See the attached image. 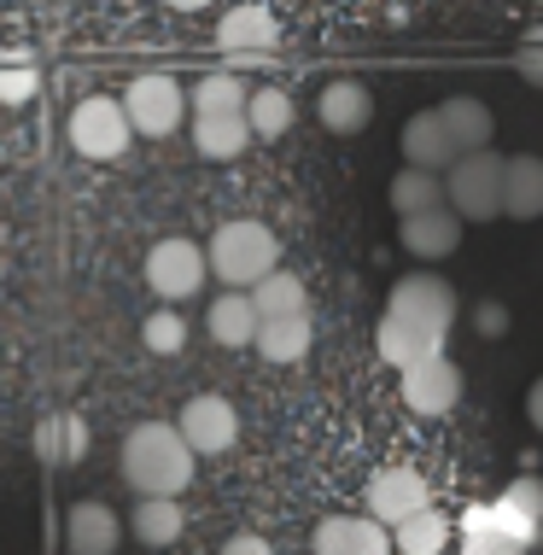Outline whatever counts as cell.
Masks as SVG:
<instances>
[{"instance_id":"cell-31","label":"cell","mask_w":543,"mask_h":555,"mask_svg":"<svg viewBox=\"0 0 543 555\" xmlns=\"http://www.w3.org/2000/svg\"><path fill=\"white\" fill-rule=\"evenodd\" d=\"M141 345L153 357H176L181 345H188V322H181L176 310H153V317L141 322Z\"/></svg>"},{"instance_id":"cell-24","label":"cell","mask_w":543,"mask_h":555,"mask_svg":"<svg viewBox=\"0 0 543 555\" xmlns=\"http://www.w3.org/2000/svg\"><path fill=\"white\" fill-rule=\"evenodd\" d=\"M129 532L141 538L146 550H170L181 532H188V508L176 498H134V515H129Z\"/></svg>"},{"instance_id":"cell-16","label":"cell","mask_w":543,"mask_h":555,"mask_svg":"<svg viewBox=\"0 0 543 555\" xmlns=\"http://www.w3.org/2000/svg\"><path fill=\"white\" fill-rule=\"evenodd\" d=\"M462 229H467V222L450 211V205L415 211V217H403V251L421 258V263H439V258H450V251L462 246Z\"/></svg>"},{"instance_id":"cell-30","label":"cell","mask_w":543,"mask_h":555,"mask_svg":"<svg viewBox=\"0 0 543 555\" xmlns=\"http://www.w3.org/2000/svg\"><path fill=\"white\" fill-rule=\"evenodd\" d=\"M240 106H246V82L234 70H205L188 88V112H240Z\"/></svg>"},{"instance_id":"cell-27","label":"cell","mask_w":543,"mask_h":555,"mask_svg":"<svg viewBox=\"0 0 543 555\" xmlns=\"http://www.w3.org/2000/svg\"><path fill=\"white\" fill-rule=\"evenodd\" d=\"M310 317H281V322H258V357L263 363H305L310 357Z\"/></svg>"},{"instance_id":"cell-5","label":"cell","mask_w":543,"mask_h":555,"mask_svg":"<svg viewBox=\"0 0 543 555\" xmlns=\"http://www.w3.org/2000/svg\"><path fill=\"white\" fill-rule=\"evenodd\" d=\"M129 141H134V129L124 117V100H112V94L77 100V112H70V146H77L82 158L112 164V158L129 153Z\"/></svg>"},{"instance_id":"cell-35","label":"cell","mask_w":543,"mask_h":555,"mask_svg":"<svg viewBox=\"0 0 543 555\" xmlns=\"http://www.w3.org/2000/svg\"><path fill=\"white\" fill-rule=\"evenodd\" d=\"M222 555H275V550H269V538H258V532H234L229 544H222Z\"/></svg>"},{"instance_id":"cell-1","label":"cell","mask_w":543,"mask_h":555,"mask_svg":"<svg viewBox=\"0 0 543 555\" xmlns=\"http://www.w3.org/2000/svg\"><path fill=\"white\" fill-rule=\"evenodd\" d=\"M193 462L199 456L188 450L176 422H141V427H129L117 468H124V486L134 498H181L193 479Z\"/></svg>"},{"instance_id":"cell-15","label":"cell","mask_w":543,"mask_h":555,"mask_svg":"<svg viewBox=\"0 0 543 555\" xmlns=\"http://www.w3.org/2000/svg\"><path fill=\"white\" fill-rule=\"evenodd\" d=\"M444 339L450 334H439V327H421V322H403V317H380V327H374V351H380V363H391V369L439 357Z\"/></svg>"},{"instance_id":"cell-28","label":"cell","mask_w":543,"mask_h":555,"mask_svg":"<svg viewBox=\"0 0 543 555\" xmlns=\"http://www.w3.org/2000/svg\"><path fill=\"white\" fill-rule=\"evenodd\" d=\"M444 544H450V520L432 503L421 508V515H410V520L391 527V555H439Z\"/></svg>"},{"instance_id":"cell-9","label":"cell","mask_w":543,"mask_h":555,"mask_svg":"<svg viewBox=\"0 0 543 555\" xmlns=\"http://www.w3.org/2000/svg\"><path fill=\"white\" fill-rule=\"evenodd\" d=\"M176 433L188 439L193 456H222V450H234V439H240V415H234L229 398L199 392V398H188V410L176 415Z\"/></svg>"},{"instance_id":"cell-13","label":"cell","mask_w":543,"mask_h":555,"mask_svg":"<svg viewBox=\"0 0 543 555\" xmlns=\"http://www.w3.org/2000/svg\"><path fill=\"white\" fill-rule=\"evenodd\" d=\"M310 555H391V527H380L374 515H327L315 527Z\"/></svg>"},{"instance_id":"cell-29","label":"cell","mask_w":543,"mask_h":555,"mask_svg":"<svg viewBox=\"0 0 543 555\" xmlns=\"http://www.w3.org/2000/svg\"><path fill=\"white\" fill-rule=\"evenodd\" d=\"M432 205H444V176L403 164V176L391 182V211H398V217H415V211H432Z\"/></svg>"},{"instance_id":"cell-32","label":"cell","mask_w":543,"mask_h":555,"mask_svg":"<svg viewBox=\"0 0 543 555\" xmlns=\"http://www.w3.org/2000/svg\"><path fill=\"white\" fill-rule=\"evenodd\" d=\"M36 88H41V77H36L29 59H7V65H0V106H24Z\"/></svg>"},{"instance_id":"cell-34","label":"cell","mask_w":543,"mask_h":555,"mask_svg":"<svg viewBox=\"0 0 543 555\" xmlns=\"http://www.w3.org/2000/svg\"><path fill=\"white\" fill-rule=\"evenodd\" d=\"M474 327H479L486 339H503V334H508V305H496V298L474 305Z\"/></svg>"},{"instance_id":"cell-36","label":"cell","mask_w":543,"mask_h":555,"mask_svg":"<svg viewBox=\"0 0 543 555\" xmlns=\"http://www.w3.org/2000/svg\"><path fill=\"white\" fill-rule=\"evenodd\" d=\"M515 70L526 82H538L543 88V48H520V59H515Z\"/></svg>"},{"instance_id":"cell-8","label":"cell","mask_w":543,"mask_h":555,"mask_svg":"<svg viewBox=\"0 0 543 555\" xmlns=\"http://www.w3.org/2000/svg\"><path fill=\"white\" fill-rule=\"evenodd\" d=\"M398 398H403V410H415V415H450L462 403V369L450 363V357H427V363H410V369H398Z\"/></svg>"},{"instance_id":"cell-6","label":"cell","mask_w":543,"mask_h":555,"mask_svg":"<svg viewBox=\"0 0 543 555\" xmlns=\"http://www.w3.org/2000/svg\"><path fill=\"white\" fill-rule=\"evenodd\" d=\"M210 263L205 251L193 246V240H158L153 251H146V287H153L164 305H181V298H193L205 287Z\"/></svg>"},{"instance_id":"cell-37","label":"cell","mask_w":543,"mask_h":555,"mask_svg":"<svg viewBox=\"0 0 543 555\" xmlns=\"http://www.w3.org/2000/svg\"><path fill=\"white\" fill-rule=\"evenodd\" d=\"M526 422H532V427L543 433V374L532 380V392H526Z\"/></svg>"},{"instance_id":"cell-18","label":"cell","mask_w":543,"mask_h":555,"mask_svg":"<svg viewBox=\"0 0 543 555\" xmlns=\"http://www.w3.org/2000/svg\"><path fill=\"white\" fill-rule=\"evenodd\" d=\"M251 146V129H246V112H193V153L222 164V158H240Z\"/></svg>"},{"instance_id":"cell-22","label":"cell","mask_w":543,"mask_h":555,"mask_svg":"<svg viewBox=\"0 0 543 555\" xmlns=\"http://www.w3.org/2000/svg\"><path fill=\"white\" fill-rule=\"evenodd\" d=\"M246 129H251V141H281L286 129H293V117H298V106H293V94H286L281 82H263V88H246Z\"/></svg>"},{"instance_id":"cell-25","label":"cell","mask_w":543,"mask_h":555,"mask_svg":"<svg viewBox=\"0 0 543 555\" xmlns=\"http://www.w3.org/2000/svg\"><path fill=\"white\" fill-rule=\"evenodd\" d=\"M251 293V310H258V322H281V317H310V293L305 281L293 275V269H269Z\"/></svg>"},{"instance_id":"cell-20","label":"cell","mask_w":543,"mask_h":555,"mask_svg":"<svg viewBox=\"0 0 543 555\" xmlns=\"http://www.w3.org/2000/svg\"><path fill=\"white\" fill-rule=\"evenodd\" d=\"M503 217H515V222L543 217V158L532 153L503 158Z\"/></svg>"},{"instance_id":"cell-2","label":"cell","mask_w":543,"mask_h":555,"mask_svg":"<svg viewBox=\"0 0 543 555\" xmlns=\"http://www.w3.org/2000/svg\"><path fill=\"white\" fill-rule=\"evenodd\" d=\"M205 263H210V275H217V281H229V287L246 293V287H258L269 269H281V240L269 234L263 222L234 217V222H222V229L210 234Z\"/></svg>"},{"instance_id":"cell-14","label":"cell","mask_w":543,"mask_h":555,"mask_svg":"<svg viewBox=\"0 0 543 555\" xmlns=\"http://www.w3.org/2000/svg\"><path fill=\"white\" fill-rule=\"evenodd\" d=\"M117 544H124V520H117V508H105L94 498L70 503V515H65V550L70 555H117Z\"/></svg>"},{"instance_id":"cell-12","label":"cell","mask_w":543,"mask_h":555,"mask_svg":"<svg viewBox=\"0 0 543 555\" xmlns=\"http://www.w3.org/2000/svg\"><path fill=\"white\" fill-rule=\"evenodd\" d=\"M217 41L229 48V59H269L281 48V24H275V12L269 7H234V12H222V24H217Z\"/></svg>"},{"instance_id":"cell-10","label":"cell","mask_w":543,"mask_h":555,"mask_svg":"<svg viewBox=\"0 0 543 555\" xmlns=\"http://www.w3.org/2000/svg\"><path fill=\"white\" fill-rule=\"evenodd\" d=\"M486 532H503L526 550L538 544L543 538V479L538 474H520L515 486H503V498L486 503Z\"/></svg>"},{"instance_id":"cell-7","label":"cell","mask_w":543,"mask_h":555,"mask_svg":"<svg viewBox=\"0 0 543 555\" xmlns=\"http://www.w3.org/2000/svg\"><path fill=\"white\" fill-rule=\"evenodd\" d=\"M386 317H403V322H421V327H439V334H450L456 317H462V298L439 275H410V281H398V287H391Z\"/></svg>"},{"instance_id":"cell-4","label":"cell","mask_w":543,"mask_h":555,"mask_svg":"<svg viewBox=\"0 0 543 555\" xmlns=\"http://www.w3.org/2000/svg\"><path fill=\"white\" fill-rule=\"evenodd\" d=\"M124 117H129L134 134L164 141V134H176L188 124V88L176 77H164V70H146V77H134L124 88Z\"/></svg>"},{"instance_id":"cell-26","label":"cell","mask_w":543,"mask_h":555,"mask_svg":"<svg viewBox=\"0 0 543 555\" xmlns=\"http://www.w3.org/2000/svg\"><path fill=\"white\" fill-rule=\"evenodd\" d=\"M36 456L48 462V468H77L88 456V427L77 415H48V422L36 427Z\"/></svg>"},{"instance_id":"cell-17","label":"cell","mask_w":543,"mask_h":555,"mask_svg":"<svg viewBox=\"0 0 543 555\" xmlns=\"http://www.w3.org/2000/svg\"><path fill=\"white\" fill-rule=\"evenodd\" d=\"M456 158H462V146L450 141V129L439 124V112H415L410 124H403V164H415V170L444 176Z\"/></svg>"},{"instance_id":"cell-38","label":"cell","mask_w":543,"mask_h":555,"mask_svg":"<svg viewBox=\"0 0 543 555\" xmlns=\"http://www.w3.org/2000/svg\"><path fill=\"white\" fill-rule=\"evenodd\" d=\"M164 7H176V12H205V7H217V0H164Z\"/></svg>"},{"instance_id":"cell-21","label":"cell","mask_w":543,"mask_h":555,"mask_svg":"<svg viewBox=\"0 0 543 555\" xmlns=\"http://www.w3.org/2000/svg\"><path fill=\"white\" fill-rule=\"evenodd\" d=\"M315 112H322V124L334 129V134H362L374 124V94L362 82H327L322 88V100H315Z\"/></svg>"},{"instance_id":"cell-19","label":"cell","mask_w":543,"mask_h":555,"mask_svg":"<svg viewBox=\"0 0 543 555\" xmlns=\"http://www.w3.org/2000/svg\"><path fill=\"white\" fill-rule=\"evenodd\" d=\"M205 334L222 345V351H246L251 339H258V310H251V293L229 287L217 298V305L205 310Z\"/></svg>"},{"instance_id":"cell-23","label":"cell","mask_w":543,"mask_h":555,"mask_svg":"<svg viewBox=\"0 0 543 555\" xmlns=\"http://www.w3.org/2000/svg\"><path fill=\"white\" fill-rule=\"evenodd\" d=\"M439 112V124L450 129V141L462 146V153H479V146H491V129H496V117L486 100H474V94H450L444 106H432Z\"/></svg>"},{"instance_id":"cell-33","label":"cell","mask_w":543,"mask_h":555,"mask_svg":"<svg viewBox=\"0 0 543 555\" xmlns=\"http://www.w3.org/2000/svg\"><path fill=\"white\" fill-rule=\"evenodd\" d=\"M462 555H526V544H515V538H503V532H467Z\"/></svg>"},{"instance_id":"cell-11","label":"cell","mask_w":543,"mask_h":555,"mask_svg":"<svg viewBox=\"0 0 543 555\" xmlns=\"http://www.w3.org/2000/svg\"><path fill=\"white\" fill-rule=\"evenodd\" d=\"M427 503H432V491H427V474H421V468H403V462L374 468V479H369V515L380 520V527H398V520L421 515Z\"/></svg>"},{"instance_id":"cell-3","label":"cell","mask_w":543,"mask_h":555,"mask_svg":"<svg viewBox=\"0 0 543 555\" xmlns=\"http://www.w3.org/2000/svg\"><path fill=\"white\" fill-rule=\"evenodd\" d=\"M444 205H450L462 222H491V217H503V158H496L491 146L462 153V158L444 170Z\"/></svg>"}]
</instances>
